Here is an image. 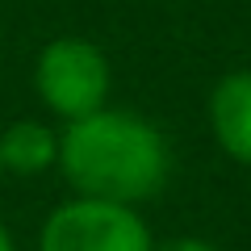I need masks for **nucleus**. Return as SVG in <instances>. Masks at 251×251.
I'll list each match as a JSON object with an SVG mask.
<instances>
[{
    "mask_svg": "<svg viewBox=\"0 0 251 251\" xmlns=\"http://www.w3.org/2000/svg\"><path fill=\"white\" fill-rule=\"evenodd\" d=\"M59 172L80 197L138 205L163 193L172 147L151 117L134 109H97L59 134Z\"/></svg>",
    "mask_w": 251,
    "mask_h": 251,
    "instance_id": "f257e3e1",
    "label": "nucleus"
},
{
    "mask_svg": "<svg viewBox=\"0 0 251 251\" xmlns=\"http://www.w3.org/2000/svg\"><path fill=\"white\" fill-rule=\"evenodd\" d=\"M34 88L50 113L67 117H88L105 109L109 88H113V72L109 59L97 42L88 38H54L38 50L34 63Z\"/></svg>",
    "mask_w": 251,
    "mask_h": 251,
    "instance_id": "f03ea898",
    "label": "nucleus"
},
{
    "mask_svg": "<svg viewBox=\"0 0 251 251\" xmlns=\"http://www.w3.org/2000/svg\"><path fill=\"white\" fill-rule=\"evenodd\" d=\"M38 251H155V239L134 205L75 197L42 222Z\"/></svg>",
    "mask_w": 251,
    "mask_h": 251,
    "instance_id": "7ed1b4c3",
    "label": "nucleus"
},
{
    "mask_svg": "<svg viewBox=\"0 0 251 251\" xmlns=\"http://www.w3.org/2000/svg\"><path fill=\"white\" fill-rule=\"evenodd\" d=\"M209 130L234 163L251 168V67L230 72L209 92Z\"/></svg>",
    "mask_w": 251,
    "mask_h": 251,
    "instance_id": "20e7f679",
    "label": "nucleus"
},
{
    "mask_svg": "<svg viewBox=\"0 0 251 251\" xmlns=\"http://www.w3.org/2000/svg\"><path fill=\"white\" fill-rule=\"evenodd\" d=\"M59 163V138L42 122H13L0 134V168L13 176H42Z\"/></svg>",
    "mask_w": 251,
    "mask_h": 251,
    "instance_id": "39448f33",
    "label": "nucleus"
},
{
    "mask_svg": "<svg viewBox=\"0 0 251 251\" xmlns=\"http://www.w3.org/2000/svg\"><path fill=\"white\" fill-rule=\"evenodd\" d=\"M155 251H218L209 239H193V234H180V239H168V243H159Z\"/></svg>",
    "mask_w": 251,
    "mask_h": 251,
    "instance_id": "423d86ee",
    "label": "nucleus"
},
{
    "mask_svg": "<svg viewBox=\"0 0 251 251\" xmlns=\"http://www.w3.org/2000/svg\"><path fill=\"white\" fill-rule=\"evenodd\" d=\"M0 251H13V234L4 230V222H0Z\"/></svg>",
    "mask_w": 251,
    "mask_h": 251,
    "instance_id": "0eeeda50",
    "label": "nucleus"
},
{
    "mask_svg": "<svg viewBox=\"0 0 251 251\" xmlns=\"http://www.w3.org/2000/svg\"><path fill=\"white\" fill-rule=\"evenodd\" d=\"M0 176H4V168H0Z\"/></svg>",
    "mask_w": 251,
    "mask_h": 251,
    "instance_id": "6e6552de",
    "label": "nucleus"
}]
</instances>
